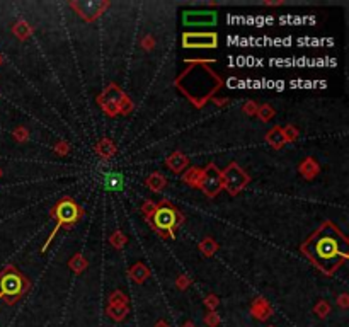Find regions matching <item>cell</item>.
Masks as SVG:
<instances>
[{
    "mask_svg": "<svg viewBox=\"0 0 349 327\" xmlns=\"http://www.w3.org/2000/svg\"><path fill=\"white\" fill-rule=\"evenodd\" d=\"M274 314L273 307L269 305L268 300H264L262 297H256L254 298V302L251 305V315L254 319L261 320V322H264V320H268L271 315Z\"/></svg>",
    "mask_w": 349,
    "mask_h": 327,
    "instance_id": "7c38bea8",
    "label": "cell"
},
{
    "mask_svg": "<svg viewBox=\"0 0 349 327\" xmlns=\"http://www.w3.org/2000/svg\"><path fill=\"white\" fill-rule=\"evenodd\" d=\"M34 33V28L31 26L26 19H19L17 23L12 24V34L17 37L19 41H26L29 40Z\"/></svg>",
    "mask_w": 349,
    "mask_h": 327,
    "instance_id": "ac0fdd59",
    "label": "cell"
},
{
    "mask_svg": "<svg viewBox=\"0 0 349 327\" xmlns=\"http://www.w3.org/2000/svg\"><path fill=\"white\" fill-rule=\"evenodd\" d=\"M128 275H130V278L135 283H138V285H143V283L150 278V270H149V266H145L143 262L138 261V262H135V264L128 270Z\"/></svg>",
    "mask_w": 349,
    "mask_h": 327,
    "instance_id": "2e32d148",
    "label": "cell"
},
{
    "mask_svg": "<svg viewBox=\"0 0 349 327\" xmlns=\"http://www.w3.org/2000/svg\"><path fill=\"white\" fill-rule=\"evenodd\" d=\"M314 314L319 319H325L327 315L331 314V305H329V302H325V300H319V302L314 305Z\"/></svg>",
    "mask_w": 349,
    "mask_h": 327,
    "instance_id": "83f0119b",
    "label": "cell"
},
{
    "mask_svg": "<svg viewBox=\"0 0 349 327\" xmlns=\"http://www.w3.org/2000/svg\"><path fill=\"white\" fill-rule=\"evenodd\" d=\"M31 283L14 264L5 266L0 271V300H5L7 305L17 303L29 292Z\"/></svg>",
    "mask_w": 349,
    "mask_h": 327,
    "instance_id": "5b68a950",
    "label": "cell"
},
{
    "mask_svg": "<svg viewBox=\"0 0 349 327\" xmlns=\"http://www.w3.org/2000/svg\"><path fill=\"white\" fill-rule=\"evenodd\" d=\"M264 5H271V7H273V5H283V2H281V0H279V2H269V0H268V2H264Z\"/></svg>",
    "mask_w": 349,
    "mask_h": 327,
    "instance_id": "b9f144b4",
    "label": "cell"
},
{
    "mask_svg": "<svg viewBox=\"0 0 349 327\" xmlns=\"http://www.w3.org/2000/svg\"><path fill=\"white\" fill-rule=\"evenodd\" d=\"M203 178V169L199 167H188L182 174V182L188 184L189 187H194V189H199V182Z\"/></svg>",
    "mask_w": 349,
    "mask_h": 327,
    "instance_id": "44dd1931",
    "label": "cell"
},
{
    "mask_svg": "<svg viewBox=\"0 0 349 327\" xmlns=\"http://www.w3.org/2000/svg\"><path fill=\"white\" fill-rule=\"evenodd\" d=\"M257 109H259V104L256 103V101H247V103L242 106V111H244L247 116H256Z\"/></svg>",
    "mask_w": 349,
    "mask_h": 327,
    "instance_id": "d590c367",
    "label": "cell"
},
{
    "mask_svg": "<svg viewBox=\"0 0 349 327\" xmlns=\"http://www.w3.org/2000/svg\"><path fill=\"white\" fill-rule=\"evenodd\" d=\"M216 60H186L188 68L174 80V85L191 101L194 108H203L223 87V79L210 68Z\"/></svg>",
    "mask_w": 349,
    "mask_h": 327,
    "instance_id": "7a4b0ae2",
    "label": "cell"
},
{
    "mask_svg": "<svg viewBox=\"0 0 349 327\" xmlns=\"http://www.w3.org/2000/svg\"><path fill=\"white\" fill-rule=\"evenodd\" d=\"M182 46L188 50H213L218 46L216 33H184Z\"/></svg>",
    "mask_w": 349,
    "mask_h": 327,
    "instance_id": "30bf717a",
    "label": "cell"
},
{
    "mask_svg": "<svg viewBox=\"0 0 349 327\" xmlns=\"http://www.w3.org/2000/svg\"><path fill=\"white\" fill-rule=\"evenodd\" d=\"M2 176H4V170H2V167H0V178H2Z\"/></svg>",
    "mask_w": 349,
    "mask_h": 327,
    "instance_id": "f6af8a7d",
    "label": "cell"
},
{
    "mask_svg": "<svg viewBox=\"0 0 349 327\" xmlns=\"http://www.w3.org/2000/svg\"><path fill=\"white\" fill-rule=\"evenodd\" d=\"M102 184H104L106 189L119 193V191H123V187H125V178L121 172H114V170L113 172H106L104 179H102Z\"/></svg>",
    "mask_w": 349,
    "mask_h": 327,
    "instance_id": "e0dca14e",
    "label": "cell"
},
{
    "mask_svg": "<svg viewBox=\"0 0 349 327\" xmlns=\"http://www.w3.org/2000/svg\"><path fill=\"white\" fill-rule=\"evenodd\" d=\"M174 285L177 286V290L184 292L193 285V280H191V276H188V275H179L176 278V281H174Z\"/></svg>",
    "mask_w": 349,
    "mask_h": 327,
    "instance_id": "4dcf8cb0",
    "label": "cell"
},
{
    "mask_svg": "<svg viewBox=\"0 0 349 327\" xmlns=\"http://www.w3.org/2000/svg\"><path fill=\"white\" fill-rule=\"evenodd\" d=\"M268 327H276V325H268Z\"/></svg>",
    "mask_w": 349,
    "mask_h": 327,
    "instance_id": "bcb514c9",
    "label": "cell"
},
{
    "mask_svg": "<svg viewBox=\"0 0 349 327\" xmlns=\"http://www.w3.org/2000/svg\"><path fill=\"white\" fill-rule=\"evenodd\" d=\"M199 251H201V254L206 256V257H211L213 256L216 251H218V242H216L215 239H211V237H204L203 240L199 242Z\"/></svg>",
    "mask_w": 349,
    "mask_h": 327,
    "instance_id": "cb8c5ba5",
    "label": "cell"
},
{
    "mask_svg": "<svg viewBox=\"0 0 349 327\" xmlns=\"http://www.w3.org/2000/svg\"><path fill=\"white\" fill-rule=\"evenodd\" d=\"M186 217L172 205L171 201L163 200L157 203L155 210H153L152 217L147 220L150 227L160 235L162 239H172L176 237V230L184 223Z\"/></svg>",
    "mask_w": 349,
    "mask_h": 327,
    "instance_id": "277c9868",
    "label": "cell"
},
{
    "mask_svg": "<svg viewBox=\"0 0 349 327\" xmlns=\"http://www.w3.org/2000/svg\"><path fill=\"white\" fill-rule=\"evenodd\" d=\"M221 182H223V189L230 196H237L245 189L247 184L251 182V178L239 164L230 162L225 170H221Z\"/></svg>",
    "mask_w": 349,
    "mask_h": 327,
    "instance_id": "8992f818",
    "label": "cell"
},
{
    "mask_svg": "<svg viewBox=\"0 0 349 327\" xmlns=\"http://www.w3.org/2000/svg\"><path fill=\"white\" fill-rule=\"evenodd\" d=\"M140 45H141V48H143L145 51H152L153 48H155L157 43H155V37L149 34V36H143V37H141V43H140Z\"/></svg>",
    "mask_w": 349,
    "mask_h": 327,
    "instance_id": "8d00e7d4",
    "label": "cell"
},
{
    "mask_svg": "<svg viewBox=\"0 0 349 327\" xmlns=\"http://www.w3.org/2000/svg\"><path fill=\"white\" fill-rule=\"evenodd\" d=\"M106 314H108V317L111 320H114V322H123V320L128 317L130 309L128 305H108Z\"/></svg>",
    "mask_w": 349,
    "mask_h": 327,
    "instance_id": "7402d4cb",
    "label": "cell"
},
{
    "mask_svg": "<svg viewBox=\"0 0 349 327\" xmlns=\"http://www.w3.org/2000/svg\"><path fill=\"white\" fill-rule=\"evenodd\" d=\"M347 245L349 239L344 232L331 220H325L301 244L300 251L305 257H309V261L317 270H320L327 276H332L349 259Z\"/></svg>",
    "mask_w": 349,
    "mask_h": 327,
    "instance_id": "6da1fadb",
    "label": "cell"
},
{
    "mask_svg": "<svg viewBox=\"0 0 349 327\" xmlns=\"http://www.w3.org/2000/svg\"><path fill=\"white\" fill-rule=\"evenodd\" d=\"M274 114H276V111L273 109V106L271 104H262V106H259V109H257V118L261 121L264 123H268L269 120H273Z\"/></svg>",
    "mask_w": 349,
    "mask_h": 327,
    "instance_id": "4316f807",
    "label": "cell"
},
{
    "mask_svg": "<svg viewBox=\"0 0 349 327\" xmlns=\"http://www.w3.org/2000/svg\"><path fill=\"white\" fill-rule=\"evenodd\" d=\"M298 172L301 174V178L306 181L315 179L320 172V165L317 162V159L314 157H305L298 165Z\"/></svg>",
    "mask_w": 349,
    "mask_h": 327,
    "instance_id": "5bb4252c",
    "label": "cell"
},
{
    "mask_svg": "<svg viewBox=\"0 0 349 327\" xmlns=\"http://www.w3.org/2000/svg\"><path fill=\"white\" fill-rule=\"evenodd\" d=\"M155 206H157L155 201H152V200H145L143 201V205H141V213L145 215V220H149L152 217V213H153V210H155Z\"/></svg>",
    "mask_w": 349,
    "mask_h": 327,
    "instance_id": "836d02e7",
    "label": "cell"
},
{
    "mask_svg": "<svg viewBox=\"0 0 349 327\" xmlns=\"http://www.w3.org/2000/svg\"><path fill=\"white\" fill-rule=\"evenodd\" d=\"M281 131H283V137H284V140H286V143H293V142H297V140H298V137H300L298 128H295L293 125H286V126H283V128H281Z\"/></svg>",
    "mask_w": 349,
    "mask_h": 327,
    "instance_id": "f1b7e54d",
    "label": "cell"
},
{
    "mask_svg": "<svg viewBox=\"0 0 349 327\" xmlns=\"http://www.w3.org/2000/svg\"><path fill=\"white\" fill-rule=\"evenodd\" d=\"M53 150H55V153L56 155H68V152H70V145H68V142L65 140H60V142H56L55 143V147H53Z\"/></svg>",
    "mask_w": 349,
    "mask_h": 327,
    "instance_id": "e575fe53",
    "label": "cell"
},
{
    "mask_svg": "<svg viewBox=\"0 0 349 327\" xmlns=\"http://www.w3.org/2000/svg\"><path fill=\"white\" fill-rule=\"evenodd\" d=\"M199 189L208 198H216L223 191V182H221V170L215 164H208L203 167V178L199 182Z\"/></svg>",
    "mask_w": 349,
    "mask_h": 327,
    "instance_id": "9c48e42d",
    "label": "cell"
},
{
    "mask_svg": "<svg viewBox=\"0 0 349 327\" xmlns=\"http://www.w3.org/2000/svg\"><path fill=\"white\" fill-rule=\"evenodd\" d=\"M218 15L211 10H188L182 14V23L191 28H201V26H215Z\"/></svg>",
    "mask_w": 349,
    "mask_h": 327,
    "instance_id": "8fae6325",
    "label": "cell"
},
{
    "mask_svg": "<svg viewBox=\"0 0 349 327\" xmlns=\"http://www.w3.org/2000/svg\"><path fill=\"white\" fill-rule=\"evenodd\" d=\"M213 103L216 104V106H223V104H227V103H229V99H216V98H213Z\"/></svg>",
    "mask_w": 349,
    "mask_h": 327,
    "instance_id": "60d3db41",
    "label": "cell"
},
{
    "mask_svg": "<svg viewBox=\"0 0 349 327\" xmlns=\"http://www.w3.org/2000/svg\"><path fill=\"white\" fill-rule=\"evenodd\" d=\"M94 150H96V153L100 159L109 160L111 157H114L116 152H118V147L114 145V142L111 140V138L104 137V138H100L96 145H94Z\"/></svg>",
    "mask_w": 349,
    "mask_h": 327,
    "instance_id": "9a60e30c",
    "label": "cell"
},
{
    "mask_svg": "<svg viewBox=\"0 0 349 327\" xmlns=\"http://www.w3.org/2000/svg\"><path fill=\"white\" fill-rule=\"evenodd\" d=\"M145 186L149 187L152 193H162L167 187V178L162 172H152L149 178L145 179Z\"/></svg>",
    "mask_w": 349,
    "mask_h": 327,
    "instance_id": "d6986e66",
    "label": "cell"
},
{
    "mask_svg": "<svg viewBox=\"0 0 349 327\" xmlns=\"http://www.w3.org/2000/svg\"><path fill=\"white\" fill-rule=\"evenodd\" d=\"M12 138L17 143H24V142H28L29 140V130L26 126H17V128H14V131H12Z\"/></svg>",
    "mask_w": 349,
    "mask_h": 327,
    "instance_id": "f546056e",
    "label": "cell"
},
{
    "mask_svg": "<svg viewBox=\"0 0 349 327\" xmlns=\"http://www.w3.org/2000/svg\"><path fill=\"white\" fill-rule=\"evenodd\" d=\"M128 302H130L128 295L121 290H114L108 297V305H128Z\"/></svg>",
    "mask_w": 349,
    "mask_h": 327,
    "instance_id": "484cf974",
    "label": "cell"
},
{
    "mask_svg": "<svg viewBox=\"0 0 349 327\" xmlns=\"http://www.w3.org/2000/svg\"><path fill=\"white\" fill-rule=\"evenodd\" d=\"M135 108V104H133V101H131L128 95H126V99H125V103L123 106H121V111H119V114H130L131 111H133Z\"/></svg>",
    "mask_w": 349,
    "mask_h": 327,
    "instance_id": "74e56055",
    "label": "cell"
},
{
    "mask_svg": "<svg viewBox=\"0 0 349 327\" xmlns=\"http://www.w3.org/2000/svg\"><path fill=\"white\" fill-rule=\"evenodd\" d=\"M126 242H128V237H126V235L123 234V230H114L113 234H111V237H109V244L113 245L114 249H123L125 245H126Z\"/></svg>",
    "mask_w": 349,
    "mask_h": 327,
    "instance_id": "d4e9b609",
    "label": "cell"
},
{
    "mask_svg": "<svg viewBox=\"0 0 349 327\" xmlns=\"http://www.w3.org/2000/svg\"><path fill=\"white\" fill-rule=\"evenodd\" d=\"M153 327H171V325H169V322H167L166 319H160V320H157Z\"/></svg>",
    "mask_w": 349,
    "mask_h": 327,
    "instance_id": "ab89813d",
    "label": "cell"
},
{
    "mask_svg": "<svg viewBox=\"0 0 349 327\" xmlns=\"http://www.w3.org/2000/svg\"><path fill=\"white\" fill-rule=\"evenodd\" d=\"M218 305H220V300H218L216 295L210 293V295H206V297H204V307L208 309V312H215Z\"/></svg>",
    "mask_w": 349,
    "mask_h": 327,
    "instance_id": "d6a6232c",
    "label": "cell"
},
{
    "mask_svg": "<svg viewBox=\"0 0 349 327\" xmlns=\"http://www.w3.org/2000/svg\"><path fill=\"white\" fill-rule=\"evenodd\" d=\"M204 324H206V327H218L221 324L220 314H216V310L215 312H208L204 315Z\"/></svg>",
    "mask_w": 349,
    "mask_h": 327,
    "instance_id": "1f68e13d",
    "label": "cell"
},
{
    "mask_svg": "<svg viewBox=\"0 0 349 327\" xmlns=\"http://www.w3.org/2000/svg\"><path fill=\"white\" fill-rule=\"evenodd\" d=\"M336 303L339 305V309H342V310L349 309V295L347 293H341L339 297H337Z\"/></svg>",
    "mask_w": 349,
    "mask_h": 327,
    "instance_id": "f35d334b",
    "label": "cell"
},
{
    "mask_svg": "<svg viewBox=\"0 0 349 327\" xmlns=\"http://www.w3.org/2000/svg\"><path fill=\"white\" fill-rule=\"evenodd\" d=\"M50 217L55 220V228L51 230L50 237L46 239L43 249H41V253H46V249L50 247V244L53 242L55 235L60 232L61 228L68 230V228H72L75 223L80 222V220L84 218V210H82V206L78 205L75 200H73V198L63 196L61 200H58L55 203V206L50 210Z\"/></svg>",
    "mask_w": 349,
    "mask_h": 327,
    "instance_id": "3957f363",
    "label": "cell"
},
{
    "mask_svg": "<svg viewBox=\"0 0 349 327\" xmlns=\"http://www.w3.org/2000/svg\"><path fill=\"white\" fill-rule=\"evenodd\" d=\"M166 165H167V169L172 170L174 174H181L189 167V159L182 152L176 150V152H172L166 159Z\"/></svg>",
    "mask_w": 349,
    "mask_h": 327,
    "instance_id": "4fadbf2b",
    "label": "cell"
},
{
    "mask_svg": "<svg viewBox=\"0 0 349 327\" xmlns=\"http://www.w3.org/2000/svg\"><path fill=\"white\" fill-rule=\"evenodd\" d=\"M109 0H77L70 2V7L86 21V23H94L109 9Z\"/></svg>",
    "mask_w": 349,
    "mask_h": 327,
    "instance_id": "ba28073f",
    "label": "cell"
},
{
    "mask_svg": "<svg viewBox=\"0 0 349 327\" xmlns=\"http://www.w3.org/2000/svg\"><path fill=\"white\" fill-rule=\"evenodd\" d=\"M182 327H196V324L193 322V320H188V322H184Z\"/></svg>",
    "mask_w": 349,
    "mask_h": 327,
    "instance_id": "7bdbcfd3",
    "label": "cell"
},
{
    "mask_svg": "<svg viewBox=\"0 0 349 327\" xmlns=\"http://www.w3.org/2000/svg\"><path fill=\"white\" fill-rule=\"evenodd\" d=\"M4 65V56H2V53H0V67Z\"/></svg>",
    "mask_w": 349,
    "mask_h": 327,
    "instance_id": "ee69618b",
    "label": "cell"
},
{
    "mask_svg": "<svg viewBox=\"0 0 349 327\" xmlns=\"http://www.w3.org/2000/svg\"><path fill=\"white\" fill-rule=\"evenodd\" d=\"M87 264L89 262L82 254H73L70 257V261H68V267H70L75 275H82V273L87 270Z\"/></svg>",
    "mask_w": 349,
    "mask_h": 327,
    "instance_id": "603a6c76",
    "label": "cell"
},
{
    "mask_svg": "<svg viewBox=\"0 0 349 327\" xmlns=\"http://www.w3.org/2000/svg\"><path fill=\"white\" fill-rule=\"evenodd\" d=\"M125 99H126V94L123 92V89H121L118 84L111 82L108 87L99 94L97 104H99V108L102 109V112L106 116L116 118L119 114L121 106H123Z\"/></svg>",
    "mask_w": 349,
    "mask_h": 327,
    "instance_id": "52a82bcc",
    "label": "cell"
},
{
    "mask_svg": "<svg viewBox=\"0 0 349 327\" xmlns=\"http://www.w3.org/2000/svg\"><path fill=\"white\" fill-rule=\"evenodd\" d=\"M266 142H268V145H271L274 150H281L284 145H286V140H284L283 131H281V126L271 128V130L266 133Z\"/></svg>",
    "mask_w": 349,
    "mask_h": 327,
    "instance_id": "ffe728a7",
    "label": "cell"
}]
</instances>
